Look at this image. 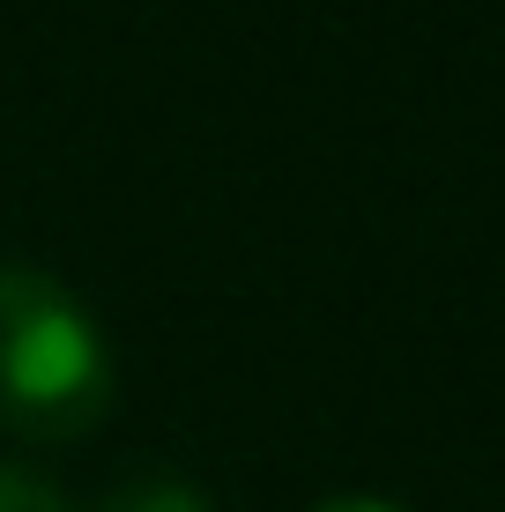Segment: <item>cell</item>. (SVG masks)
Returning <instances> with one entry per match:
<instances>
[{
	"label": "cell",
	"instance_id": "6da1fadb",
	"mask_svg": "<svg viewBox=\"0 0 505 512\" xmlns=\"http://www.w3.org/2000/svg\"><path fill=\"white\" fill-rule=\"evenodd\" d=\"M112 409V349L45 268H0V431L82 438Z\"/></svg>",
	"mask_w": 505,
	"mask_h": 512
},
{
	"label": "cell",
	"instance_id": "7a4b0ae2",
	"mask_svg": "<svg viewBox=\"0 0 505 512\" xmlns=\"http://www.w3.org/2000/svg\"><path fill=\"white\" fill-rule=\"evenodd\" d=\"M104 512H201V498L186 483H134V490H119Z\"/></svg>",
	"mask_w": 505,
	"mask_h": 512
},
{
	"label": "cell",
	"instance_id": "3957f363",
	"mask_svg": "<svg viewBox=\"0 0 505 512\" xmlns=\"http://www.w3.org/2000/svg\"><path fill=\"white\" fill-rule=\"evenodd\" d=\"M0 512H67L60 490L38 483L30 468H0Z\"/></svg>",
	"mask_w": 505,
	"mask_h": 512
},
{
	"label": "cell",
	"instance_id": "277c9868",
	"mask_svg": "<svg viewBox=\"0 0 505 512\" xmlns=\"http://www.w3.org/2000/svg\"><path fill=\"white\" fill-rule=\"evenodd\" d=\"M312 512H402V505H387V498H327V505H312Z\"/></svg>",
	"mask_w": 505,
	"mask_h": 512
}]
</instances>
